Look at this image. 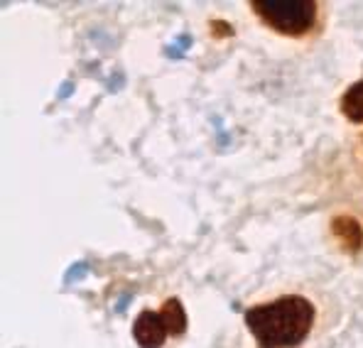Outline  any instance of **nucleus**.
Wrapping results in <instances>:
<instances>
[{
	"instance_id": "obj_1",
	"label": "nucleus",
	"mask_w": 363,
	"mask_h": 348,
	"mask_svg": "<svg viewBox=\"0 0 363 348\" xmlns=\"http://www.w3.org/2000/svg\"><path fill=\"white\" fill-rule=\"evenodd\" d=\"M314 321V307L304 297H282L260 304L245 314L250 334L260 348H292L307 339Z\"/></svg>"
},
{
	"instance_id": "obj_2",
	"label": "nucleus",
	"mask_w": 363,
	"mask_h": 348,
	"mask_svg": "<svg viewBox=\"0 0 363 348\" xmlns=\"http://www.w3.org/2000/svg\"><path fill=\"white\" fill-rule=\"evenodd\" d=\"M250 8L263 18L265 25L285 35H302L317 18V5L312 0H255Z\"/></svg>"
},
{
	"instance_id": "obj_3",
	"label": "nucleus",
	"mask_w": 363,
	"mask_h": 348,
	"mask_svg": "<svg viewBox=\"0 0 363 348\" xmlns=\"http://www.w3.org/2000/svg\"><path fill=\"white\" fill-rule=\"evenodd\" d=\"M167 326H164L162 314L155 312H143L140 317L135 319V326H133V336L143 348H160L167 339Z\"/></svg>"
},
{
	"instance_id": "obj_4",
	"label": "nucleus",
	"mask_w": 363,
	"mask_h": 348,
	"mask_svg": "<svg viewBox=\"0 0 363 348\" xmlns=\"http://www.w3.org/2000/svg\"><path fill=\"white\" fill-rule=\"evenodd\" d=\"M332 233L339 240V245L346 253H356L363 245V228L356 218L351 216H336L332 221Z\"/></svg>"
},
{
	"instance_id": "obj_5",
	"label": "nucleus",
	"mask_w": 363,
	"mask_h": 348,
	"mask_svg": "<svg viewBox=\"0 0 363 348\" xmlns=\"http://www.w3.org/2000/svg\"><path fill=\"white\" fill-rule=\"evenodd\" d=\"M162 319H164V326H167V331L172 336H182L186 329V314L184 309H182V302L179 299H167L162 307Z\"/></svg>"
},
{
	"instance_id": "obj_6",
	"label": "nucleus",
	"mask_w": 363,
	"mask_h": 348,
	"mask_svg": "<svg viewBox=\"0 0 363 348\" xmlns=\"http://www.w3.org/2000/svg\"><path fill=\"white\" fill-rule=\"evenodd\" d=\"M341 111L351 123H363V82L354 84L341 99Z\"/></svg>"
}]
</instances>
